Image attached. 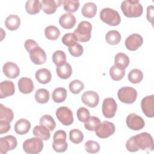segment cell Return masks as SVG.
Instances as JSON below:
<instances>
[{"label": "cell", "mask_w": 154, "mask_h": 154, "mask_svg": "<svg viewBox=\"0 0 154 154\" xmlns=\"http://www.w3.org/2000/svg\"><path fill=\"white\" fill-rule=\"evenodd\" d=\"M126 149L131 152H135L138 150L152 151L154 149V143L152 135L147 132H142L131 137L126 144Z\"/></svg>", "instance_id": "1"}, {"label": "cell", "mask_w": 154, "mask_h": 154, "mask_svg": "<svg viewBox=\"0 0 154 154\" xmlns=\"http://www.w3.org/2000/svg\"><path fill=\"white\" fill-rule=\"evenodd\" d=\"M121 10L128 17H138L141 16L143 8L137 0H125L121 4Z\"/></svg>", "instance_id": "2"}, {"label": "cell", "mask_w": 154, "mask_h": 154, "mask_svg": "<svg viewBox=\"0 0 154 154\" xmlns=\"http://www.w3.org/2000/svg\"><path fill=\"white\" fill-rule=\"evenodd\" d=\"M100 19L111 26H117L121 22V17L118 11L111 8H104L101 10Z\"/></svg>", "instance_id": "3"}, {"label": "cell", "mask_w": 154, "mask_h": 154, "mask_svg": "<svg viewBox=\"0 0 154 154\" xmlns=\"http://www.w3.org/2000/svg\"><path fill=\"white\" fill-rule=\"evenodd\" d=\"M92 26L90 22L85 20L81 22L73 33L76 36L78 40L81 42H87L91 38Z\"/></svg>", "instance_id": "4"}, {"label": "cell", "mask_w": 154, "mask_h": 154, "mask_svg": "<svg viewBox=\"0 0 154 154\" xmlns=\"http://www.w3.org/2000/svg\"><path fill=\"white\" fill-rule=\"evenodd\" d=\"M66 132L63 130H58L55 132L53 137L52 148L59 153L64 152L68 147V144L66 142Z\"/></svg>", "instance_id": "5"}, {"label": "cell", "mask_w": 154, "mask_h": 154, "mask_svg": "<svg viewBox=\"0 0 154 154\" xmlns=\"http://www.w3.org/2000/svg\"><path fill=\"white\" fill-rule=\"evenodd\" d=\"M43 148V143L42 140L38 137L27 139L23 143V149L26 153L37 154L40 153Z\"/></svg>", "instance_id": "6"}, {"label": "cell", "mask_w": 154, "mask_h": 154, "mask_svg": "<svg viewBox=\"0 0 154 154\" xmlns=\"http://www.w3.org/2000/svg\"><path fill=\"white\" fill-rule=\"evenodd\" d=\"M117 96L120 102L127 104H131L137 99V91L132 87H123L119 90Z\"/></svg>", "instance_id": "7"}, {"label": "cell", "mask_w": 154, "mask_h": 154, "mask_svg": "<svg viewBox=\"0 0 154 154\" xmlns=\"http://www.w3.org/2000/svg\"><path fill=\"white\" fill-rule=\"evenodd\" d=\"M115 126L112 122L104 121L100 123L95 129L96 135L100 138H106L115 132Z\"/></svg>", "instance_id": "8"}, {"label": "cell", "mask_w": 154, "mask_h": 154, "mask_svg": "<svg viewBox=\"0 0 154 154\" xmlns=\"http://www.w3.org/2000/svg\"><path fill=\"white\" fill-rule=\"evenodd\" d=\"M58 120L65 126H69L73 122L72 111L67 106H61L56 111Z\"/></svg>", "instance_id": "9"}, {"label": "cell", "mask_w": 154, "mask_h": 154, "mask_svg": "<svg viewBox=\"0 0 154 154\" xmlns=\"http://www.w3.org/2000/svg\"><path fill=\"white\" fill-rule=\"evenodd\" d=\"M117 109V104L112 97L105 98L102 103V111L103 115L108 119L114 117Z\"/></svg>", "instance_id": "10"}, {"label": "cell", "mask_w": 154, "mask_h": 154, "mask_svg": "<svg viewBox=\"0 0 154 154\" xmlns=\"http://www.w3.org/2000/svg\"><path fill=\"white\" fill-rule=\"evenodd\" d=\"M17 144L16 138L13 135H7L0 138V153L5 154L9 150L14 149Z\"/></svg>", "instance_id": "11"}, {"label": "cell", "mask_w": 154, "mask_h": 154, "mask_svg": "<svg viewBox=\"0 0 154 154\" xmlns=\"http://www.w3.org/2000/svg\"><path fill=\"white\" fill-rule=\"evenodd\" d=\"M126 122L128 127L134 131H139L145 125L144 119L135 113L129 114L126 117Z\"/></svg>", "instance_id": "12"}, {"label": "cell", "mask_w": 154, "mask_h": 154, "mask_svg": "<svg viewBox=\"0 0 154 154\" xmlns=\"http://www.w3.org/2000/svg\"><path fill=\"white\" fill-rule=\"evenodd\" d=\"M141 107L143 112L149 118L154 117V95L144 97L141 102Z\"/></svg>", "instance_id": "13"}, {"label": "cell", "mask_w": 154, "mask_h": 154, "mask_svg": "<svg viewBox=\"0 0 154 154\" xmlns=\"http://www.w3.org/2000/svg\"><path fill=\"white\" fill-rule=\"evenodd\" d=\"M29 57L31 61L37 65H41L46 63L47 56L45 51L39 46L30 51Z\"/></svg>", "instance_id": "14"}, {"label": "cell", "mask_w": 154, "mask_h": 154, "mask_svg": "<svg viewBox=\"0 0 154 154\" xmlns=\"http://www.w3.org/2000/svg\"><path fill=\"white\" fill-rule=\"evenodd\" d=\"M143 43V37L138 34H132L129 35L125 42L126 48L131 51L137 50Z\"/></svg>", "instance_id": "15"}, {"label": "cell", "mask_w": 154, "mask_h": 154, "mask_svg": "<svg viewBox=\"0 0 154 154\" xmlns=\"http://www.w3.org/2000/svg\"><path fill=\"white\" fill-rule=\"evenodd\" d=\"M81 100L87 106L90 108H94L99 103V96L96 91H87L82 95Z\"/></svg>", "instance_id": "16"}, {"label": "cell", "mask_w": 154, "mask_h": 154, "mask_svg": "<svg viewBox=\"0 0 154 154\" xmlns=\"http://www.w3.org/2000/svg\"><path fill=\"white\" fill-rule=\"evenodd\" d=\"M4 74L10 79H14L20 74V69L18 66L11 61H8L3 65Z\"/></svg>", "instance_id": "17"}, {"label": "cell", "mask_w": 154, "mask_h": 154, "mask_svg": "<svg viewBox=\"0 0 154 154\" xmlns=\"http://www.w3.org/2000/svg\"><path fill=\"white\" fill-rule=\"evenodd\" d=\"M15 88L12 81L5 80L0 84V98L4 99L14 94Z\"/></svg>", "instance_id": "18"}, {"label": "cell", "mask_w": 154, "mask_h": 154, "mask_svg": "<svg viewBox=\"0 0 154 154\" xmlns=\"http://www.w3.org/2000/svg\"><path fill=\"white\" fill-rule=\"evenodd\" d=\"M76 18L72 13H66L62 14L59 19V23L64 29L72 28L76 24Z\"/></svg>", "instance_id": "19"}, {"label": "cell", "mask_w": 154, "mask_h": 154, "mask_svg": "<svg viewBox=\"0 0 154 154\" xmlns=\"http://www.w3.org/2000/svg\"><path fill=\"white\" fill-rule=\"evenodd\" d=\"M63 3L62 1L54 0H42L41 1L42 10L48 14L54 13L58 7H60Z\"/></svg>", "instance_id": "20"}, {"label": "cell", "mask_w": 154, "mask_h": 154, "mask_svg": "<svg viewBox=\"0 0 154 154\" xmlns=\"http://www.w3.org/2000/svg\"><path fill=\"white\" fill-rule=\"evenodd\" d=\"M17 85L19 91L23 94H29L34 88L32 79L26 77L21 78L18 81Z\"/></svg>", "instance_id": "21"}, {"label": "cell", "mask_w": 154, "mask_h": 154, "mask_svg": "<svg viewBox=\"0 0 154 154\" xmlns=\"http://www.w3.org/2000/svg\"><path fill=\"white\" fill-rule=\"evenodd\" d=\"M31 128L30 122L25 119H20L14 125V131L19 135L27 134Z\"/></svg>", "instance_id": "22"}, {"label": "cell", "mask_w": 154, "mask_h": 154, "mask_svg": "<svg viewBox=\"0 0 154 154\" xmlns=\"http://www.w3.org/2000/svg\"><path fill=\"white\" fill-rule=\"evenodd\" d=\"M36 80L43 84L49 83L52 78L51 72L46 68H42L36 71L35 74Z\"/></svg>", "instance_id": "23"}, {"label": "cell", "mask_w": 154, "mask_h": 154, "mask_svg": "<svg viewBox=\"0 0 154 154\" xmlns=\"http://www.w3.org/2000/svg\"><path fill=\"white\" fill-rule=\"evenodd\" d=\"M56 72L58 76L61 79H66L70 77L72 73V68L70 64L67 62L61 66H57Z\"/></svg>", "instance_id": "24"}, {"label": "cell", "mask_w": 154, "mask_h": 154, "mask_svg": "<svg viewBox=\"0 0 154 154\" xmlns=\"http://www.w3.org/2000/svg\"><path fill=\"white\" fill-rule=\"evenodd\" d=\"M20 25V17L16 14L9 15L5 20L6 28L10 31L16 30Z\"/></svg>", "instance_id": "25"}, {"label": "cell", "mask_w": 154, "mask_h": 154, "mask_svg": "<svg viewBox=\"0 0 154 154\" xmlns=\"http://www.w3.org/2000/svg\"><path fill=\"white\" fill-rule=\"evenodd\" d=\"M32 133L34 135L44 141L48 140L51 137L50 131L46 127L42 125L35 126L33 129Z\"/></svg>", "instance_id": "26"}, {"label": "cell", "mask_w": 154, "mask_h": 154, "mask_svg": "<svg viewBox=\"0 0 154 154\" xmlns=\"http://www.w3.org/2000/svg\"><path fill=\"white\" fill-rule=\"evenodd\" d=\"M97 12L96 5L91 2H88L83 5L81 10L82 14L87 18H92L95 16Z\"/></svg>", "instance_id": "27"}, {"label": "cell", "mask_w": 154, "mask_h": 154, "mask_svg": "<svg viewBox=\"0 0 154 154\" xmlns=\"http://www.w3.org/2000/svg\"><path fill=\"white\" fill-rule=\"evenodd\" d=\"M41 2L38 0H28L25 3V10L29 14H35L40 12Z\"/></svg>", "instance_id": "28"}, {"label": "cell", "mask_w": 154, "mask_h": 154, "mask_svg": "<svg viewBox=\"0 0 154 154\" xmlns=\"http://www.w3.org/2000/svg\"><path fill=\"white\" fill-rule=\"evenodd\" d=\"M13 117L14 114L11 109L0 104V121L10 123Z\"/></svg>", "instance_id": "29"}, {"label": "cell", "mask_w": 154, "mask_h": 154, "mask_svg": "<svg viewBox=\"0 0 154 154\" xmlns=\"http://www.w3.org/2000/svg\"><path fill=\"white\" fill-rule=\"evenodd\" d=\"M129 58L124 53H117L114 58V63L116 66L125 69L129 64Z\"/></svg>", "instance_id": "30"}, {"label": "cell", "mask_w": 154, "mask_h": 154, "mask_svg": "<svg viewBox=\"0 0 154 154\" xmlns=\"http://www.w3.org/2000/svg\"><path fill=\"white\" fill-rule=\"evenodd\" d=\"M67 97V90L63 87L56 88L52 93V98L56 103L63 102Z\"/></svg>", "instance_id": "31"}, {"label": "cell", "mask_w": 154, "mask_h": 154, "mask_svg": "<svg viewBox=\"0 0 154 154\" xmlns=\"http://www.w3.org/2000/svg\"><path fill=\"white\" fill-rule=\"evenodd\" d=\"M34 96L37 102L43 104L49 101L50 93L48 90L45 88H39L36 90Z\"/></svg>", "instance_id": "32"}, {"label": "cell", "mask_w": 154, "mask_h": 154, "mask_svg": "<svg viewBox=\"0 0 154 154\" xmlns=\"http://www.w3.org/2000/svg\"><path fill=\"white\" fill-rule=\"evenodd\" d=\"M121 38L122 37L120 32L116 30L109 31L105 35V40L106 42L111 45L118 44L120 42Z\"/></svg>", "instance_id": "33"}, {"label": "cell", "mask_w": 154, "mask_h": 154, "mask_svg": "<svg viewBox=\"0 0 154 154\" xmlns=\"http://www.w3.org/2000/svg\"><path fill=\"white\" fill-rule=\"evenodd\" d=\"M45 35L49 40H56L60 35V31L57 26L49 25L45 28Z\"/></svg>", "instance_id": "34"}, {"label": "cell", "mask_w": 154, "mask_h": 154, "mask_svg": "<svg viewBox=\"0 0 154 154\" xmlns=\"http://www.w3.org/2000/svg\"><path fill=\"white\" fill-rule=\"evenodd\" d=\"M128 78L131 83L138 84L143 79V73L140 69H134L129 72Z\"/></svg>", "instance_id": "35"}, {"label": "cell", "mask_w": 154, "mask_h": 154, "mask_svg": "<svg viewBox=\"0 0 154 154\" xmlns=\"http://www.w3.org/2000/svg\"><path fill=\"white\" fill-rule=\"evenodd\" d=\"M40 125L46 127L50 131H53L56 126V123L50 115H44L40 119Z\"/></svg>", "instance_id": "36"}, {"label": "cell", "mask_w": 154, "mask_h": 154, "mask_svg": "<svg viewBox=\"0 0 154 154\" xmlns=\"http://www.w3.org/2000/svg\"><path fill=\"white\" fill-rule=\"evenodd\" d=\"M125 74V69L119 67L116 65L112 66L109 69V75L111 79L116 81H118L123 79Z\"/></svg>", "instance_id": "37"}, {"label": "cell", "mask_w": 154, "mask_h": 154, "mask_svg": "<svg viewBox=\"0 0 154 154\" xmlns=\"http://www.w3.org/2000/svg\"><path fill=\"white\" fill-rule=\"evenodd\" d=\"M52 59L53 63L57 66H60L66 62V55L63 51L58 50L54 52L52 55Z\"/></svg>", "instance_id": "38"}, {"label": "cell", "mask_w": 154, "mask_h": 154, "mask_svg": "<svg viewBox=\"0 0 154 154\" xmlns=\"http://www.w3.org/2000/svg\"><path fill=\"white\" fill-rule=\"evenodd\" d=\"M63 8L70 13L76 12L79 7V1L74 0H65L63 1Z\"/></svg>", "instance_id": "39"}, {"label": "cell", "mask_w": 154, "mask_h": 154, "mask_svg": "<svg viewBox=\"0 0 154 154\" xmlns=\"http://www.w3.org/2000/svg\"><path fill=\"white\" fill-rule=\"evenodd\" d=\"M100 123V119L97 117L91 116L90 117L84 122V127L87 130L89 131H95V129Z\"/></svg>", "instance_id": "40"}, {"label": "cell", "mask_w": 154, "mask_h": 154, "mask_svg": "<svg viewBox=\"0 0 154 154\" xmlns=\"http://www.w3.org/2000/svg\"><path fill=\"white\" fill-rule=\"evenodd\" d=\"M69 139L75 144H79L84 140V135L80 130L73 129L69 132Z\"/></svg>", "instance_id": "41"}, {"label": "cell", "mask_w": 154, "mask_h": 154, "mask_svg": "<svg viewBox=\"0 0 154 154\" xmlns=\"http://www.w3.org/2000/svg\"><path fill=\"white\" fill-rule=\"evenodd\" d=\"M69 88L72 93L76 94L79 93L84 88V85L81 81L75 79L70 82Z\"/></svg>", "instance_id": "42"}, {"label": "cell", "mask_w": 154, "mask_h": 154, "mask_svg": "<svg viewBox=\"0 0 154 154\" xmlns=\"http://www.w3.org/2000/svg\"><path fill=\"white\" fill-rule=\"evenodd\" d=\"M61 41L64 45L68 47H70L73 45H75V43H76L78 40L74 33L70 32V33L65 34L61 38Z\"/></svg>", "instance_id": "43"}, {"label": "cell", "mask_w": 154, "mask_h": 154, "mask_svg": "<svg viewBox=\"0 0 154 154\" xmlns=\"http://www.w3.org/2000/svg\"><path fill=\"white\" fill-rule=\"evenodd\" d=\"M84 148L85 151L89 153H96L99 151L100 145L95 141L89 140L85 143Z\"/></svg>", "instance_id": "44"}, {"label": "cell", "mask_w": 154, "mask_h": 154, "mask_svg": "<svg viewBox=\"0 0 154 154\" xmlns=\"http://www.w3.org/2000/svg\"><path fill=\"white\" fill-rule=\"evenodd\" d=\"M68 50L71 55L75 57H78L82 54L84 51V48L82 46V45H81L78 43H76L73 46L69 47Z\"/></svg>", "instance_id": "45"}, {"label": "cell", "mask_w": 154, "mask_h": 154, "mask_svg": "<svg viewBox=\"0 0 154 154\" xmlns=\"http://www.w3.org/2000/svg\"><path fill=\"white\" fill-rule=\"evenodd\" d=\"M90 111L85 107L79 108L76 112L78 120L81 122H85L90 117Z\"/></svg>", "instance_id": "46"}, {"label": "cell", "mask_w": 154, "mask_h": 154, "mask_svg": "<svg viewBox=\"0 0 154 154\" xmlns=\"http://www.w3.org/2000/svg\"><path fill=\"white\" fill-rule=\"evenodd\" d=\"M24 46L26 51L29 52L30 51H31L32 49H34L37 46H38V45L35 41L32 39H28L25 41L24 43Z\"/></svg>", "instance_id": "47"}, {"label": "cell", "mask_w": 154, "mask_h": 154, "mask_svg": "<svg viewBox=\"0 0 154 154\" xmlns=\"http://www.w3.org/2000/svg\"><path fill=\"white\" fill-rule=\"evenodd\" d=\"M10 124L7 122L0 121V134H3L7 133L10 129Z\"/></svg>", "instance_id": "48"}, {"label": "cell", "mask_w": 154, "mask_h": 154, "mask_svg": "<svg viewBox=\"0 0 154 154\" xmlns=\"http://www.w3.org/2000/svg\"><path fill=\"white\" fill-rule=\"evenodd\" d=\"M153 5H149L147 8V19L149 22L151 23L152 25H153Z\"/></svg>", "instance_id": "49"}]
</instances>
